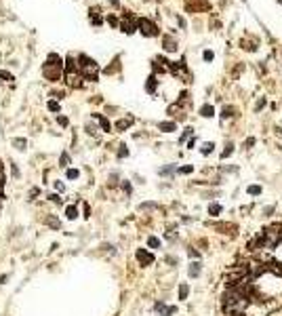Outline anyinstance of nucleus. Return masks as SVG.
I'll return each mask as SVG.
<instances>
[{
	"mask_svg": "<svg viewBox=\"0 0 282 316\" xmlns=\"http://www.w3.org/2000/svg\"><path fill=\"white\" fill-rule=\"evenodd\" d=\"M91 13H93V15H91V21L95 23V25H101V21H103V19H101V17L97 15V8H93Z\"/></svg>",
	"mask_w": 282,
	"mask_h": 316,
	"instance_id": "dca6fc26",
	"label": "nucleus"
},
{
	"mask_svg": "<svg viewBox=\"0 0 282 316\" xmlns=\"http://www.w3.org/2000/svg\"><path fill=\"white\" fill-rule=\"evenodd\" d=\"M135 255H137V261H139L141 266H149V263L154 261V255H152V253H148L145 249H139Z\"/></svg>",
	"mask_w": 282,
	"mask_h": 316,
	"instance_id": "20e7f679",
	"label": "nucleus"
},
{
	"mask_svg": "<svg viewBox=\"0 0 282 316\" xmlns=\"http://www.w3.org/2000/svg\"><path fill=\"white\" fill-rule=\"evenodd\" d=\"M49 110L57 112V110H59V103H57V101H49Z\"/></svg>",
	"mask_w": 282,
	"mask_h": 316,
	"instance_id": "7c9ffc66",
	"label": "nucleus"
},
{
	"mask_svg": "<svg viewBox=\"0 0 282 316\" xmlns=\"http://www.w3.org/2000/svg\"><path fill=\"white\" fill-rule=\"evenodd\" d=\"M59 125H61V126H68V118H65V116H59Z\"/></svg>",
	"mask_w": 282,
	"mask_h": 316,
	"instance_id": "2f4dec72",
	"label": "nucleus"
},
{
	"mask_svg": "<svg viewBox=\"0 0 282 316\" xmlns=\"http://www.w3.org/2000/svg\"><path fill=\"white\" fill-rule=\"evenodd\" d=\"M158 129L164 131V133H171V131H175V129H177V125H175V122H160Z\"/></svg>",
	"mask_w": 282,
	"mask_h": 316,
	"instance_id": "423d86ee",
	"label": "nucleus"
},
{
	"mask_svg": "<svg viewBox=\"0 0 282 316\" xmlns=\"http://www.w3.org/2000/svg\"><path fill=\"white\" fill-rule=\"evenodd\" d=\"M173 171H175V167H164V169H160V175H169Z\"/></svg>",
	"mask_w": 282,
	"mask_h": 316,
	"instance_id": "393cba45",
	"label": "nucleus"
},
{
	"mask_svg": "<svg viewBox=\"0 0 282 316\" xmlns=\"http://www.w3.org/2000/svg\"><path fill=\"white\" fill-rule=\"evenodd\" d=\"M179 173H181V175H187V173H192V167H190V164H187V167H181V169H179Z\"/></svg>",
	"mask_w": 282,
	"mask_h": 316,
	"instance_id": "c756f323",
	"label": "nucleus"
},
{
	"mask_svg": "<svg viewBox=\"0 0 282 316\" xmlns=\"http://www.w3.org/2000/svg\"><path fill=\"white\" fill-rule=\"evenodd\" d=\"M78 70H80V74H82L84 78H89V80H97L99 65L93 61L91 57H86V55L78 57Z\"/></svg>",
	"mask_w": 282,
	"mask_h": 316,
	"instance_id": "f257e3e1",
	"label": "nucleus"
},
{
	"mask_svg": "<svg viewBox=\"0 0 282 316\" xmlns=\"http://www.w3.org/2000/svg\"><path fill=\"white\" fill-rule=\"evenodd\" d=\"M280 2H282V0H280Z\"/></svg>",
	"mask_w": 282,
	"mask_h": 316,
	"instance_id": "ea45409f",
	"label": "nucleus"
},
{
	"mask_svg": "<svg viewBox=\"0 0 282 316\" xmlns=\"http://www.w3.org/2000/svg\"><path fill=\"white\" fill-rule=\"evenodd\" d=\"M232 152H234V146H232V143H227V146H225V150H223V152H221V158H223V160H225L227 156H232Z\"/></svg>",
	"mask_w": 282,
	"mask_h": 316,
	"instance_id": "f3484780",
	"label": "nucleus"
},
{
	"mask_svg": "<svg viewBox=\"0 0 282 316\" xmlns=\"http://www.w3.org/2000/svg\"><path fill=\"white\" fill-rule=\"evenodd\" d=\"M46 224H49L51 228H53V230H59V228H61V224H59V219H57V217H53V215H51V217L46 219Z\"/></svg>",
	"mask_w": 282,
	"mask_h": 316,
	"instance_id": "4468645a",
	"label": "nucleus"
},
{
	"mask_svg": "<svg viewBox=\"0 0 282 316\" xmlns=\"http://www.w3.org/2000/svg\"><path fill=\"white\" fill-rule=\"evenodd\" d=\"M110 2H112V4H118V0H110Z\"/></svg>",
	"mask_w": 282,
	"mask_h": 316,
	"instance_id": "58836bf2",
	"label": "nucleus"
},
{
	"mask_svg": "<svg viewBox=\"0 0 282 316\" xmlns=\"http://www.w3.org/2000/svg\"><path fill=\"white\" fill-rule=\"evenodd\" d=\"M234 110H232V108H223V114H221V116H223V118H230V116H234Z\"/></svg>",
	"mask_w": 282,
	"mask_h": 316,
	"instance_id": "b1692460",
	"label": "nucleus"
},
{
	"mask_svg": "<svg viewBox=\"0 0 282 316\" xmlns=\"http://www.w3.org/2000/svg\"><path fill=\"white\" fill-rule=\"evenodd\" d=\"M44 76L49 78V80H59V76H61V63H51L46 61V65H44Z\"/></svg>",
	"mask_w": 282,
	"mask_h": 316,
	"instance_id": "f03ea898",
	"label": "nucleus"
},
{
	"mask_svg": "<svg viewBox=\"0 0 282 316\" xmlns=\"http://www.w3.org/2000/svg\"><path fill=\"white\" fill-rule=\"evenodd\" d=\"M213 147H215V143H213V141H209V143H204V146H202V150H200V152H202V154H211Z\"/></svg>",
	"mask_w": 282,
	"mask_h": 316,
	"instance_id": "a211bd4d",
	"label": "nucleus"
},
{
	"mask_svg": "<svg viewBox=\"0 0 282 316\" xmlns=\"http://www.w3.org/2000/svg\"><path fill=\"white\" fill-rule=\"evenodd\" d=\"M13 146L19 150H25V139H13Z\"/></svg>",
	"mask_w": 282,
	"mask_h": 316,
	"instance_id": "4be33fe9",
	"label": "nucleus"
},
{
	"mask_svg": "<svg viewBox=\"0 0 282 316\" xmlns=\"http://www.w3.org/2000/svg\"><path fill=\"white\" fill-rule=\"evenodd\" d=\"M76 215H78V211H76V207H65V217L68 219H76Z\"/></svg>",
	"mask_w": 282,
	"mask_h": 316,
	"instance_id": "f8f14e48",
	"label": "nucleus"
},
{
	"mask_svg": "<svg viewBox=\"0 0 282 316\" xmlns=\"http://www.w3.org/2000/svg\"><path fill=\"white\" fill-rule=\"evenodd\" d=\"M34 196H38V188H34L32 192H30V198H34Z\"/></svg>",
	"mask_w": 282,
	"mask_h": 316,
	"instance_id": "e433bc0d",
	"label": "nucleus"
},
{
	"mask_svg": "<svg viewBox=\"0 0 282 316\" xmlns=\"http://www.w3.org/2000/svg\"><path fill=\"white\" fill-rule=\"evenodd\" d=\"M137 28L141 30V34H143V36H156V34H158L156 25L149 19H145V17H141V19L137 21Z\"/></svg>",
	"mask_w": 282,
	"mask_h": 316,
	"instance_id": "7ed1b4c3",
	"label": "nucleus"
},
{
	"mask_svg": "<svg viewBox=\"0 0 282 316\" xmlns=\"http://www.w3.org/2000/svg\"><path fill=\"white\" fill-rule=\"evenodd\" d=\"M59 164H61V167H68V164H70V156L65 154V152L61 154V158H59Z\"/></svg>",
	"mask_w": 282,
	"mask_h": 316,
	"instance_id": "412c9836",
	"label": "nucleus"
},
{
	"mask_svg": "<svg viewBox=\"0 0 282 316\" xmlns=\"http://www.w3.org/2000/svg\"><path fill=\"white\" fill-rule=\"evenodd\" d=\"M187 253H190V257H200V253H198L196 249H190V251H187Z\"/></svg>",
	"mask_w": 282,
	"mask_h": 316,
	"instance_id": "473e14b6",
	"label": "nucleus"
},
{
	"mask_svg": "<svg viewBox=\"0 0 282 316\" xmlns=\"http://www.w3.org/2000/svg\"><path fill=\"white\" fill-rule=\"evenodd\" d=\"M55 188L59 190V192H63V183H61V181H57V183H55Z\"/></svg>",
	"mask_w": 282,
	"mask_h": 316,
	"instance_id": "c9c22d12",
	"label": "nucleus"
},
{
	"mask_svg": "<svg viewBox=\"0 0 282 316\" xmlns=\"http://www.w3.org/2000/svg\"><path fill=\"white\" fill-rule=\"evenodd\" d=\"M219 213H221V204H217V202L209 204V215H219Z\"/></svg>",
	"mask_w": 282,
	"mask_h": 316,
	"instance_id": "ddd939ff",
	"label": "nucleus"
},
{
	"mask_svg": "<svg viewBox=\"0 0 282 316\" xmlns=\"http://www.w3.org/2000/svg\"><path fill=\"white\" fill-rule=\"evenodd\" d=\"M141 209H143V211H149V209H156V202H145V204H141Z\"/></svg>",
	"mask_w": 282,
	"mask_h": 316,
	"instance_id": "bb28decb",
	"label": "nucleus"
},
{
	"mask_svg": "<svg viewBox=\"0 0 282 316\" xmlns=\"http://www.w3.org/2000/svg\"><path fill=\"white\" fill-rule=\"evenodd\" d=\"M0 78H4V80H13V74H8V72L0 70Z\"/></svg>",
	"mask_w": 282,
	"mask_h": 316,
	"instance_id": "a878e982",
	"label": "nucleus"
},
{
	"mask_svg": "<svg viewBox=\"0 0 282 316\" xmlns=\"http://www.w3.org/2000/svg\"><path fill=\"white\" fill-rule=\"evenodd\" d=\"M118 156H120V158H124V156H128V150H127L124 146H120V152H118Z\"/></svg>",
	"mask_w": 282,
	"mask_h": 316,
	"instance_id": "c85d7f7f",
	"label": "nucleus"
},
{
	"mask_svg": "<svg viewBox=\"0 0 282 316\" xmlns=\"http://www.w3.org/2000/svg\"><path fill=\"white\" fill-rule=\"evenodd\" d=\"M51 200H53V202H61V198H59V196H57V194H51Z\"/></svg>",
	"mask_w": 282,
	"mask_h": 316,
	"instance_id": "f704fd0d",
	"label": "nucleus"
},
{
	"mask_svg": "<svg viewBox=\"0 0 282 316\" xmlns=\"http://www.w3.org/2000/svg\"><path fill=\"white\" fill-rule=\"evenodd\" d=\"M95 118L99 120V125H101V129H103V131H110V129H112V125L107 122V118H103V116H99V114H95Z\"/></svg>",
	"mask_w": 282,
	"mask_h": 316,
	"instance_id": "6e6552de",
	"label": "nucleus"
},
{
	"mask_svg": "<svg viewBox=\"0 0 282 316\" xmlns=\"http://www.w3.org/2000/svg\"><path fill=\"white\" fill-rule=\"evenodd\" d=\"M122 188H124V192H127V194H131V183L124 181V183H122Z\"/></svg>",
	"mask_w": 282,
	"mask_h": 316,
	"instance_id": "72a5a7b5",
	"label": "nucleus"
},
{
	"mask_svg": "<svg viewBox=\"0 0 282 316\" xmlns=\"http://www.w3.org/2000/svg\"><path fill=\"white\" fill-rule=\"evenodd\" d=\"M162 44H164V51H169V53H173V51H177V42L173 40L171 36H164Z\"/></svg>",
	"mask_w": 282,
	"mask_h": 316,
	"instance_id": "39448f33",
	"label": "nucleus"
},
{
	"mask_svg": "<svg viewBox=\"0 0 282 316\" xmlns=\"http://www.w3.org/2000/svg\"><path fill=\"white\" fill-rule=\"evenodd\" d=\"M200 270H202V268H200V263H198V261H196V263H192V266H190V276H192V278L200 276Z\"/></svg>",
	"mask_w": 282,
	"mask_h": 316,
	"instance_id": "9d476101",
	"label": "nucleus"
},
{
	"mask_svg": "<svg viewBox=\"0 0 282 316\" xmlns=\"http://www.w3.org/2000/svg\"><path fill=\"white\" fill-rule=\"evenodd\" d=\"M200 114H202L204 118H213V116H215V110H213V105H202Z\"/></svg>",
	"mask_w": 282,
	"mask_h": 316,
	"instance_id": "0eeeda50",
	"label": "nucleus"
},
{
	"mask_svg": "<svg viewBox=\"0 0 282 316\" xmlns=\"http://www.w3.org/2000/svg\"><path fill=\"white\" fill-rule=\"evenodd\" d=\"M263 105H265V99H259V103H257V110H261Z\"/></svg>",
	"mask_w": 282,
	"mask_h": 316,
	"instance_id": "4c0bfd02",
	"label": "nucleus"
},
{
	"mask_svg": "<svg viewBox=\"0 0 282 316\" xmlns=\"http://www.w3.org/2000/svg\"><path fill=\"white\" fill-rule=\"evenodd\" d=\"M251 196H257V194H261V188L259 186H248V190H247Z\"/></svg>",
	"mask_w": 282,
	"mask_h": 316,
	"instance_id": "aec40b11",
	"label": "nucleus"
},
{
	"mask_svg": "<svg viewBox=\"0 0 282 316\" xmlns=\"http://www.w3.org/2000/svg\"><path fill=\"white\" fill-rule=\"evenodd\" d=\"M145 91H148V93H154V91H156V76H149V78H148Z\"/></svg>",
	"mask_w": 282,
	"mask_h": 316,
	"instance_id": "9b49d317",
	"label": "nucleus"
},
{
	"mask_svg": "<svg viewBox=\"0 0 282 316\" xmlns=\"http://www.w3.org/2000/svg\"><path fill=\"white\" fill-rule=\"evenodd\" d=\"M148 245L152 247V249H158V247H160V240L156 238V236H149V238H148Z\"/></svg>",
	"mask_w": 282,
	"mask_h": 316,
	"instance_id": "6ab92c4d",
	"label": "nucleus"
},
{
	"mask_svg": "<svg viewBox=\"0 0 282 316\" xmlns=\"http://www.w3.org/2000/svg\"><path fill=\"white\" fill-rule=\"evenodd\" d=\"M78 175H80V173H78L76 169H68V177H70V179H76Z\"/></svg>",
	"mask_w": 282,
	"mask_h": 316,
	"instance_id": "5701e85b",
	"label": "nucleus"
},
{
	"mask_svg": "<svg viewBox=\"0 0 282 316\" xmlns=\"http://www.w3.org/2000/svg\"><path fill=\"white\" fill-rule=\"evenodd\" d=\"M131 125H133V118H127V120H120V122H116V129H118V131H124V129H128Z\"/></svg>",
	"mask_w": 282,
	"mask_h": 316,
	"instance_id": "1a4fd4ad",
	"label": "nucleus"
},
{
	"mask_svg": "<svg viewBox=\"0 0 282 316\" xmlns=\"http://www.w3.org/2000/svg\"><path fill=\"white\" fill-rule=\"evenodd\" d=\"M187 293H190V287H187V285H181V287H179V299H187Z\"/></svg>",
	"mask_w": 282,
	"mask_h": 316,
	"instance_id": "2eb2a0df",
	"label": "nucleus"
},
{
	"mask_svg": "<svg viewBox=\"0 0 282 316\" xmlns=\"http://www.w3.org/2000/svg\"><path fill=\"white\" fill-rule=\"evenodd\" d=\"M202 57H204L206 61H213V57H215V55H213V51H204V53H202Z\"/></svg>",
	"mask_w": 282,
	"mask_h": 316,
	"instance_id": "cd10ccee",
	"label": "nucleus"
}]
</instances>
